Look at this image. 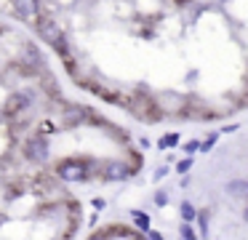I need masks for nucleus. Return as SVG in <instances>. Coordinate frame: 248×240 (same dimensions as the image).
Returning a JSON list of instances; mask_svg holds the SVG:
<instances>
[{"label": "nucleus", "instance_id": "8", "mask_svg": "<svg viewBox=\"0 0 248 240\" xmlns=\"http://www.w3.org/2000/svg\"><path fill=\"white\" fill-rule=\"evenodd\" d=\"M32 104V99H30L27 94H22V91H16V94L11 96V99H8V112H22V110H27V107Z\"/></svg>", "mask_w": 248, "mask_h": 240}, {"label": "nucleus", "instance_id": "7", "mask_svg": "<svg viewBox=\"0 0 248 240\" xmlns=\"http://www.w3.org/2000/svg\"><path fill=\"white\" fill-rule=\"evenodd\" d=\"M14 11H16L19 19L35 21L40 14V0H14Z\"/></svg>", "mask_w": 248, "mask_h": 240}, {"label": "nucleus", "instance_id": "16", "mask_svg": "<svg viewBox=\"0 0 248 240\" xmlns=\"http://www.w3.org/2000/svg\"><path fill=\"white\" fill-rule=\"evenodd\" d=\"M189 168H192V160H189V158H187V160H182V163H179V165H176V171H179V174H182V176H184V174H187V171H189Z\"/></svg>", "mask_w": 248, "mask_h": 240}, {"label": "nucleus", "instance_id": "1", "mask_svg": "<svg viewBox=\"0 0 248 240\" xmlns=\"http://www.w3.org/2000/svg\"><path fill=\"white\" fill-rule=\"evenodd\" d=\"M56 176H59L62 181H67V184H72V181H83L88 176V168L83 160H62L59 165H56Z\"/></svg>", "mask_w": 248, "mask_h": 240}, {"label": "nucleus", "instance_id": "3", "mask_svg": "<svg viewBox=\"0 0 248 240\" xmlns=\"http://www.w3.org/2000/svg\"><path fill=\"white\" fill-rule=\"evenodd\" d=\"M24 155H27L32 163H46L51 155L48 149V139L43 136V133H35V136L27 139V144H24Z\"/></svg>", "mask_w": 248, "mask_h": 240}, {"label": "nucleus", "instance_id": "23", "mask_svg": "<svg viewBox=\"0 0 248 240\" xmlns=\"http://www.w3.org/2000/svg\"><path fill=\"white\" fill-rule=\"evenodd\" d=\"M168 174V168L166 165H160V168H157V174H155V179H160V176H166Z\"/></svg>", "mask_w": 248, "mask_h": 240}, {"label": "nucleus", "instance_id": "15", "mask_svg": "<svg viewBox=\"0 0 248 240\" xmlns=\"http://www.w3.org/2000/svg\"><path fill=\"white\" fill-rule=\"evenodd\" d=\"M182 240H198V235H195V229L189 224H182Z\"/></svg>", "mask_w": 248, "mask_h": 240}, {"label": "nucleus", "instance_id": "2", "mask_svg": "<svg viewBox=\"0 0 248 240\" xmlns=\"http://www.w3.org/2000/svg\"><path fill=\"white\" fill-rule=\"evenodd\" d=\"M38 32H40V37H43L46 43H51V46L56 48V51H62L64 53L67 51V40H64V32L59 30V24H56L54 19H43L38 24Z\"/></svg>", "mask_w": 248, "mask_h": 240}, {"label": "nucleus", "instance_id": "10", "mask_svg": "<svg viewBox=\"0 0 248 240\" xmlns=\"http://www.w3.org/2000/svg\"><path fill=\"white\" fill-rule=\"evenodd\" d=\"M246 192H248V181H246V179H232V181H227V195H232V197H246Z\"/></svg>", "mask_w": 248, "mask_h": 240}, {"label": "nucleus", "instance_id": "4", "mask_svg": "<svg viewBox=\"0 0 248 240\" xmlns=\"http://www.w3.org/2000/svg\"><path fill=\"white\" fill-rule=\"evenodd\" d=\"M157 104H160L163 112L179 115V112H184V107H187V99H184L182 94H176V91H166V94L157 96Z\"/></svg>", "mask_w": 248, "mask_h": 240}, {"label": "nucleus", "instance_id": "12", "mask_svg": "<svg viewBox=\"0 0 248 240\" xmlns=\"http://www.w3.org/2000/svg\"><path fill=\"white\" fill-rule=\"evenodd\" d=\"M195 213H198V208H195L192 206V203H189V200H184L182 203V219H184V222H192V219H195Z\"/></svg>", "mask_w": 248, "mask_h": 240}, {"label": "nucleus", "instance_id": "18", "mask_svg": "<svg viewBox=\"0 0 248 240\" xmlns=\"http://www.w3.org/2000/svg\"><path fill=\"white\" fill-rule=\"evenodd\" d=\"M214 144H216V136H208V139H205L203 144H200V149H203V152H208V149L214 147Z\"/></svg>", "mask_w": 248, "mask_h": 240}, {"label": "nucleus", "instance_id": "17", "mask_svg": "<svg viewBox=\"0 0 248 240\" xmlns=\"http://www.w3.org/2000/svg\"><path fill=\"white\" fill-rule=\"evenodd\" d=\"M198 149H200V142H187V144H184V152H187V155H195Z\"/></svg>", "mask_w": 248, "mask_h": 240}, {"label": "nucleus", "instance_id": "19", "mask_svg": "<svg viewBox=\"0 0 248 240\" xmlns=\"http://www.w3.org/2000/svg\"><path fill=\"white\" fill-rule=\"evenodd\" d=\"M155 203H157V206H166V203H168V192H157V195H155Z\"/></svg>", "mask_w": 248, "mask_h": 240}, {"label": "nucleus", "instance_id": "21", "mask_svg": "<svg viewBox=\"0 0 248 240\" xmlns=\"http://www.w3.org/2000/svg\"><path fill=\"white\" fill-rule=\"evenodd\" d=\"M93 208H96V211H102V208H104V200H102V197H93Z\"/></svg>", "mask_w": 248, "mask_h": 240}, {"label": "nucleus", "instance_id": "5", "mask_svg": "<svg viewBox=\"0 0 248 240\" xmlns=\"http://www.w3.org/2000/svg\"><path fill=\"white\" fill-rule=\"evenodd\" d=\"M86 120H88V110H86V107L72 104V107H64V112H62V126H64V128H78V126H83Z\"/></svg>", "mask_w": 248, "mask_h": 240}, {"label": "nucleus", "instance_id": "6", "mask_svg": "<svg viewBox=\"0 0 248 240\" xmlns=\"http://www.w3.org/2000/svg\"><path fill=\"white\" fill-rule=\"evenodd\" d=\"M131 174H134V168L125 165V163H120V160H109V163H104V171H102V176L107 181H123V179H128Z\"/></svg>", "mask_w": 248, "mask_h": 240}, {"label": "nucleus", "instance_id": "14", "mask_svg": "<svg viewBox=\"0 0 248 240\" xmlns=\"http://www.w3.org/2000/svg\"><path fill=\"white\" fill-rule=\"evenodd\" d=\"M157 144H160V149H166V147H176V144H179V136H176V133H168V136H163Z\"/></svg>", "mask_w": 248, "mask_h": 240}, {"label": "nucleus", "instance_id": "9", "mask_svg": "<svg viewBox=\"0 0 248 240\" xmlns=\"http://www.w3.org/2000/svg\"><path fill=\"white\" fill-rule=\"evenodd\" d=\"M24 64H30V67H43V56H40V51L32 43L24 46Z\"/></svg>", "mask_w": 248, "mask_h": 240}, {"label": "nucleus", "instance_id": "11", "mask_svg": "<svg viewBox=\"0 0 248 240\" xmlns=\"http://www.w3.org/2000/svg\"><path fill=\"white\" fill-rule=\"evenodd\" d=\"M134 222H136V227H139L141 232H147V229H150V216H147L144 211H134Z\"/></svg>", "mask_w": 248, "mask_h": 240}, {"label": "nucleus", "instance_id": "13", "mask_svg": "<svg viewBox=\"0 0 248 240\" xmlns=\"http://www.w3.org/2000/svg\"><path fill=\"white\" fill-rule=\"evenodd\" d=\"M195 219L200 222V235L205 238V235H208V211H198V213H195Z\"/></svg>", "mask_w": 248, "mask_h": 240}, {"label": "nucleus", "instance_id": "22", "mask_svg": "<svg viewBox=\"0 0 248 240\" xmlns=\"http://www.w3.org/2000/svg\"><path fill=\"white\" fill-rule=\"evenodd\" d=\"M88 240H107V235H104V232H93Z\"/></svg>", "mask_w": 248, "mask_h": 240}, {"label": "nucleus", "instance_id": "20", "mask_svg": "<svg viewBox=\"0 0 248 240\" xmlns=\"http://www.w3.org/2000/svg\"><path fill=\"white\" fill-rule=\"evenodd\" d=\"M147 235H150V240H166L160 232H152V229H147Z\"/></svg>", "mask_w": 248, "mask_h": 240}]
</instances>
